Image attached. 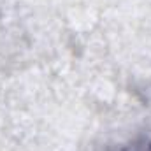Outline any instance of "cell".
<instances>
[{
	"label": "cell",
	"mask_w": 151,
	"mask_h": 151,
	"mask_svg": "<svg viewBox=\"0 0 151 151\" xmlns=\"http://www.w3.org/2000/svg\"><path fill=\"white\" fill-rule=\"evenodd\" d=\"M142 151H151V146H150V148H148V150H142Z\"/></svg>",
	"instance_id": "obj_1"
}]
</instances>
